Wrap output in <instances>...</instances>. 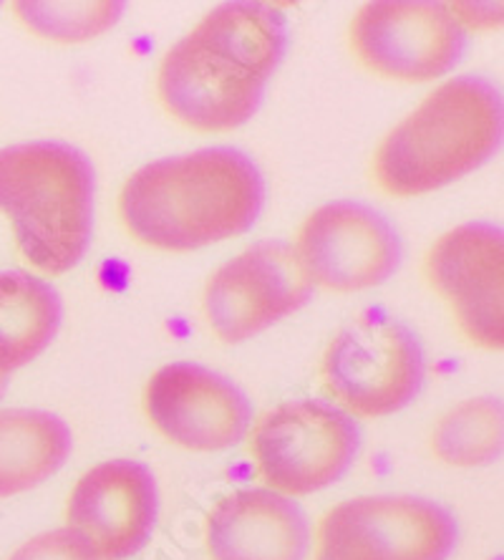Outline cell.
I'll return each instance as SVG.
<instances>
[{
  "label": "cell",
  "mask_w": 504,
  "mask_h": 560,
  "mask_svg": "<svg viewBox=\"0 0 504 560\" xmlns=\"http://www.w3.org/2000/svg\"><path fill=\"white\" fill-rule=\"evenodd\" d=\"M288 48L285 15L268 3H222L177 40L160 69L172 117L200 131L243 127L260 109Z\"/></svg>",
  "instance_id": "1"
},
{
  "label": "cell",
  "mask_w": 504,
  "mask_h": 560,
  "mask_svg": "<svg viewBox=\"0 0 504 560\" xmlns=\"http://www.w3.org/2000/svg\"><path fill=\"white\" fill-rule=\"evenodd\" d=\"M262 202L266 183L258 164L233 147H210L134 172L119 208L139 241L185 253L247 233Z\"/></svg>",
  "instance_id": "2"
},
{
  "label": "cell",
  "mask_w": 504,
  "mask_h": 560,
  "mask_svg": "<svg viewBox=\"0 0 504 560\" xmlns=\"http://www.w3.org/2000/svg\"><path fill=\"white\" fill-rule=\"evenodd\" d=\"M502 135L500 89L482 77L452 79L384 139L376 177L399 197L434 192L490 162Z\"/></svg>",
  "instance_id": "3"
},
{
  "label": "cell",
  "mask_w": 504,
  "mask_h": 560,
  "mask_svg": "<svg viewBox=\"0 0 504 560\" xmlns=\"http://www.w3.org/2000/svg\"><path fill=\"white\" fill-rule=\"evenodd\" d=\"M94 192V164L77 147L44 139L0 150V210L23 255L44 273H69L84 260Z\"/></svg>",
  "instance_id": "4"
},
{
  "label": "cell",
  "mask_w": 504,
  "mask_h": 560,
  "mask_svg": "<svg viewBox=\"0 0 504 560\" xmlns=\"http://www.w3.org/2000/svg\"><path fill=\"white\" fill-rule=\"evenodd\" d=\"M426 376L424 349L407 324L363 313L328 346L324 378L349 415L388 417L419 397Z\"/></svg>",
  "instance_id": "5"
},
{
  "label": "cell",
  "mask_w": 504,
  "mask_h": 560,
  "mask_svg": "<svg viewBox=\"0 0 504 560\" xmlns=\"http://www.w3.org/2000/svg\"><path fill=\"white\" fill-rule=\"evenodd\" d=\"M361 427L326 399H295L260 419L253 452L270 488L310 495L341 480L356 463Z\"/></svg>",
  "instance_id": "6"
},
{
  "label": "cell",
  "mask_w": 504,
  "mask_h": 560,
  "mask_svg": "<svg viewBox=\"0 0 504 560\" xmlns=\"http://www.w3.org/2000/svg\"><path fill=\"white\" fill-rule=\"evenodd\" d=\"M457 521L439 502L378 495L341 502L324 517L316 560H446Z\"/></svg>",
  "instance_id": "7"
},
{
  "label": "cell",
  "mask_w": 504,
  "mask_h": 560,
  "mask_svg": "<svg viewBox=\"0 0 504 560\" xmlns=\"http://www.w3.org/2000/svg\"><path fill=\"white\" fill-rule=\"evenodd\" d=\"M313 299V280L291 243H255L225 262L204 291V313L225 343L253 339L301 311Z\"/></svg>",
  "instance_id": "8"
},
{
  "label": "cell",
  "mask_w": 504,
  "mask_h": 560,
  "mask_svg": "<svg viewBox=\"0 0 504 560\" xmlns=\"http://www.w3.org/2000/svg\"><path fill=\"white\" fill-rule=\"evenodd\" d=\"M351 44L359 59L382 77L432 81L461 61L467 33L446 3L376 0L359 11Z\"/></svg>",
  "instance_id": "9"
},
{
  "label": "cell",
  "mask_w": 504,
  "mask_h": 560,
  "mask_svg": "<svg viewBox=\"0 0 504 560\" xmlns=\"http://www.w3.org/2000/svg\"><path fill=\"white\" fill-rule=\"evenodd\" d=\"M297 255L313 283L363 291L386 283L401 266V237L382 212L338 200L318 208L297 235Z\"/></svg>",
  "instance_id": "10"
},
{
  "label": "cell",
  "mask_w": 504,
  "mask_h": 560,
  "mask_svg": "<svg viewBox=\"0 0 504 560\" xmlns=\"http://www.w3.org/2000/svg\"><path fill=\"white\" fill-rule=\"evenodd\" d=\"M146 415L167 440L218 452L245 440L253 407L233 378L192 361L162 366L146 386Z\"/></svg>",
  "instance_id": "11"
},
{
  "label": "cell",
  "mask_w": 504,
  "mask_h": 560,
  "mask_svg": "<svg viewBox=\"0 0 504 560\" xmlns=\"http://www.w3.org/2000/svg\"><path fill=\"white\" fill-rule=\"evenodd\" d=\"M160 515L154 472L134 459H109L81 477L69 500V528L98 560H127L152 538Z\"/></svg>",
  "instance_id": "12"
},
{
  "label": "cell",
  "mask_w": 504,
  "mask_h": 560,
  "mask_svg": "<svg viewBox=\"0 0 504 560\" xmlns=\"http://www.w3.org/2000/svg\"><path fill=\"white\" fill-rule=\"evenodd\" d=\"M504 235L490 222H467L439 237L426 260L432 285L452 303L469 339L502 349Z\"/></svg>",
  "instance_id": "13"
},
{
  "label": "cell",
  "mask_w": 504,
  "mask_h": 560,
  "mask_svg": "<svg viewBox=\"0 0 504 560\" xmlns=\"http://www.w3.org/2000/svg\"><path fill=\"white\" fill-rule=\"evenodd\" d=\"M214 560H303L310 528L303 508L276 490H237L208 521Z\"/></svg>",
  "instance_id": "14"
},
{
  "label": "cell",
  "mask_w": 504,
  "mask_h": 560,
  "mask_svg": "<svg viewBox=\"0 0 504 560\" xmlns=\"http://www.w3.org/2000/svg\"><path fill=\"white\" fill-rule=\"evenodd\" d=\"M71 450L69 424L51 411H0V498L21 495L51 480Z\"/></svg>",
  "instance_id": "15"
},
{
  "label": "cell",
  "mask_w": 504,
  "mask_h": 560,
  "mask_svg": "<svg viewBox=\"0 0 504 560\" xmlns=\"http://www.w3.org/2000/svg\"><path fill=\"white\" fill-rule=\"evenodd\" d=\"M63 318L59 291L26 270L0 273V372L38 359L56 339Z\"/></svg>",
  "instance_id": "16"
},
{
  "label": "cell",
  "mask_w": 504,
  "mask_h": 560,
  "mask_svg": "<svg viewBox=\"0 0 504 560\" xmlns=\"http://www.w3.org/2000/svg\"><path fill=\"white\" fill-rule=\"evenodd\" d=\"M502 399H469L446 415L434 432V452L457 467H482L502 455Z\"/></svg>",
  "instance_id": "17"
},
{
  "label": "cell",
  "mask_w": 504,
  "mask_h": 560,
  "mask_svg": "<svg viewBox=\"0 0 504 560\" xmlns=\"http://www.w3.org/2000/svg\"><path fill=\"white\" fill-rule=\"evenodd\" d=\"M124 3H19L21 19L40 36L86 40L102 36L119 21Z\"/></svg>",
  "instance_id": "18"
},
{
  "label": "cell",
  "mask_w": 504,
  "mask_h": 560,
  "mask_svg": "<svg viewBox=\"0 0 504 560\" xmlns=\"http://www.w3.org/2000/svg\"><path fill=\"white\" fill-rule=\"evenodd\" d=\"M11 560H98L89 542L77 530L59 528L38 535L21 546Z\"/></svg>",
  "instance_id": "19"
},
{
  "label": "cell",
  "mask_w": 504,
  "mask_h": 560,
  "mask_svg": "<svg viewBox=\"0 0 504 560\" xmlns=\"http://www.w3.org/2000/svg\"><path fill=\"white\" fill-rule=\"evenodd\" d=\"M8 389V374L0 372V399H3V394Z\"/></svg>",
  "instance_id": "20"
}]
</instances>
